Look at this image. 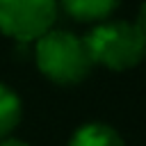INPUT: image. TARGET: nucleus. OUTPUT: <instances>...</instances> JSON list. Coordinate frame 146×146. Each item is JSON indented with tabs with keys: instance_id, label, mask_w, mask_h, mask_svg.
<instances>
[{
	"instance_id": "7ed1b4c3",
	"label": "nucleus",
	"mask_w": 146,
	"mask_h": 146,
	"mask_svg": "<svg viewBox=\"0 0 146 146\" xmlns=\"http://www.w3.org/2000/svg\"><path fill=\"white\" fill-rule=\"evenodd\" d=\"M55 14V0H0V32L30 43L52 30Z\"/></svg>"
},
{
	"instance_id": "f03ea898",
	"label": "nucleus",
	"mask_w": 146,
	"mask_h": 146,
	"mask_svg": "<svg viewBox=\"0 0 146 146\" xmlns=\"http://www.w3.org/2000/svg\"><path fill=\"white\" fill-rule=\"evenodd\" d=\"M84 46L94 64L112 71L132 68L146 57V36L135 23L125 21H112L94 27L84 36Z\"/></svg>"
},
{
	"instance_id": "423d86ee",
	"label": "nucleus",
	"mask_w": 146,
	"mask_h": 146,
	"mask_svg": "<svg viewBox=\"0 0 146 146\" xmlns=\"http://www.w3.org/2000/svg\"><path fill=\"white\" fill-rule=\"evenodd\" d=\"M21 121V98L5 84H0V139H7V135L18 125Z\"/></svg>"
},
{
	"instance_id": "20e7f679",
	"label": "nucleus",
	"mask_w": 146,
	"mask_h": 146,
	"mask_svg": "<svg viewBox=\"0 0 146 146\" xmlns=\"http://www.w3.org/2000/svg\"><path fill=\"white\" fill-rule=\"evenodd\" d=\"M68 146H123L119 132L105 123H87L75 130Z\"/></svg>"
},
{
	"instance_id": "0eeeda50",
	"label": "nucleus",
	"mask_w": 146,
	"mask_h": 146,
	"mask_svg": "<svg viewBox=\"0 0 146 146\" xmlns=\"http://www.w3.org/2000/svg\"><path fill=\"white\" fill-rule=\"evenodd\" d=\"M135 25L139 27V32L146 36V2L139 7V11H137V21H135Z\"/></svg>"
},
{
	"instance_id": "f257e3e1",
	"label": "nucleus",
	"mask_w": 146,
	"mask_h": 146,
	"mask_svg": "<svg viewBox=\"0 0 146 146\" xmlns=\"http://www.w3.org/2000/svg\"><path fill=\"white\" fill-rule=\"evenodd\" d=\"M39 71L57 84H78L91 68V57L84 39L66 30H48L36 39L34 48Z\"/></svg>"
},
{
	"instance_id": "39448f33",
	"label": "nucleus",
	"mask_w": 146,
	"mask_h": 146,
	"mask_svg": "<svg viewBox=\"0 0 146 146\" xmlns=\"http://www.w3.org/2000/svg\"><path fill=\"white\" fill-rule=\"evenodd\" d=\"M62 5L78 21H100L116 9L119 0H62Z\"/></svg>"
},
{
	"instance_id": "6e6552de",
	"label": "nucleus",
	"mask_w": 146,
	"mask_h": 146,
	"mask_svg": "<svg viewBox=\"0 0 146 146\" xmlns=\"http://www.w3.org/2000/svg\"><path fill=\"white\" fill-rule=\"evenodd\" d=\"M0 146H27L21 139H0Z\"/></svg>"
}]
</instances>
